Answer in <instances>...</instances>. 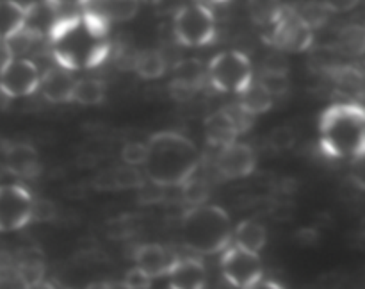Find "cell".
Masks as SVG:
<instances>
[{"label":"cell","mask_w":365,"mask_h":289,"mask_svg":"<svg viewBox=\"0 0 365 289\" xmlns=\"http://www.w3.org/2000/svg\"><path fill=\"white\" fill-rule=\"evenodd\" d=\"M109 27L88 11L57 18L48 32L56 63L70 71L89 70L102 64L110 52Z\"/></svg>","instance_id":"6da1fadb"},{"label":"cell","mask_w":365,"mask_h":289,"mask_svg":"<svg viewBox=\"0 0 365 289\" xmlns=\"http://www.w3.org/2000/svg\"><path fill=\"white\" fill-rule=\"evenodd\" d=\"M145 166L153 184L184 188L198 170V152L191 139L178 132H157L146 143Z\"/></svg>","instance_id":"7a4b0ae2"},{"label":"cell","mask_w":365,"mask_h":289,"mask_svg":"<svg viewBox=\"0 0 365 289\" xmlns=\"http://www.w3.org/2000/svg\"><path fill=\"white\" fill-rule=\"evenodd\" d=\"M321 148L337 159H362L365 152V113L356 102L335 103L319 121Z\"/></svg>","instance_id":"3957f363"},{"label":"cell","mask_w":365,"mask_h":289,"mask_svg":"<svg viewBox=\"0 0 365 289\" xmlns=\"http://www.w3.org/2000/svg\"><path fill=\"white\" fill-rule=\"evenodd\" d=\"M185 245L198 253L223 252L232 241V223L227 211L217 206H195L182 218Z\"/></svg>","instance_id":"277c9868"},{"label":"cell","mask_w":365,"mask_h":289,"mask_svg":"<svg viewBox=\"0 0 365 289\" xmlns=\"http://www.w3.org/2000/svg\"><path fill=\"white\" fill-rule=\"evenodd\" d=\"M207 78L217 91L241 95L253 82L252 63L248 56L237 50L221 52L207 66Z\"/></svg>","instance_id":"5b68a950"},{"label":"cell","mask_w":365,"mask_h":289,"mask_svg":"<svg viewBox=\"0 0 365 289\" xmlns=\"http://www.w3.org/2000/svg\"><path fill=\"white\" fill-rule=\"evenodd\" d=\"M175 38L184 46H205L216 38V18L210 7L185 4L175 13Z\"/></svg>","instance_id":"8992f818"},{"label":"cell","mask_w":365,"mask_h":289,"mask_svg":"<svg viewBox=\"0 0 365 289\" xmlns=\"http://www.w3.org/2000/svg\"><path fill=\"white\" fill-rule=\"evenodd\" d=\"M266 41L278 50L287 52H303L309 50L314 43V31L307 27L289 6H284V11L269 27L266 34Z\"/></svg>","instance_id":"52a82bcc"},{"label":"cell","mask_w":365,"mask_h":289,"mask_svg":"<svg viewBox=\"0 0 365 289\" xmlns=\"http://www.w3.org/2000/svg\"><path fill=\"white\" fill-rule=\"evenodd\" d=\"M221 271L232 288L248 289L264 277L262 260L259 253L248 252L239 246H227L221 255Z\"/></svg>","instance_id":"ba28073f"},{"label":"cell","mask_w":365,"mask_h":289,"mask_svg":"<svg viewBox=\"0 0 365 289\" xmlns=\"http://www.w3.org/2000/svg\"><path fill=\"white\" fill-rule=\"evenodd\" d=\"M41 71L27 57H13L0 68V93L7 98H21L38 91Z\"/></svg>","instance_id":"9c48e42d"},{"label":"cell","mask_w":365,"mask_h":289,"mask_svg":"<svg viewBox=\"0 0 365 289\" xmlns=\"http://www.w3.org/2000/svg\"><path fill=\"white\" fill-rule=\"evenodd\" d=\"M32 203L34 198L21 186H0V232H13L31 223Z\"/></svg>","instance_id":"30bf717a"},{"label":"cell","mask_w":365,"mask_h":289,"mask_svg":"<svg viewBox=\"0 0 365 289\" xmlns=\"http://www.w3.org/2000/svg\"><path fill=\"white\" fill-rule=\"evenodd\" d=\"M207 81V68L200 59H182L175 64L170 91L173 98L189 100L203 88Z\"/></svg>","instance_id":"8fae6325"},{"label":"cell","mask_w":365,"mask_h":289,"mask_svg":"<svg viewBox=\"0 0 365 289\" xmlns=\"http://www.w3.org/2000/svg\"><path fill=\"white\" fill-rule=\"evenodd\" d=\"M216 164L223 177L242 178L255 170L257 156L252 146L234 141L221 148Z\"/></svg>","instance_id":"7c38bea8"},{"label":"cell","mask_w":365,"mask_h":289,"mask_svg":"<svg viewBox=\"0 0 365 289\" xmlns=\"http://www.w3.org/2000/svg\"><path fill=\"white\" fill-rule=\"evenodd\" d=\"M178 257L175 255L171 250L164 248L163 245L157 243H148V245H141L135 250V268L148 275L150 278L166 277L173 264L177 263Z\"/></svg>","instance_id":"4fadbf2b"},{"label":"cell","mask_w":365,"mask_h":289,"mask_svg":"<svg viewBox=\"0 0 365 289\" xmlns=\"http://www.w3.org/2000/svg\"><path fill=\"white\" fill-rule=\"evenodd\" d=\"M166 277L170 289H205L207 285L205 266L195 257H178Z\"/></svg>","instance_id":"5bb4252c"},{"label":"cell","mask_w":365,"mask_h":289,"mask_svg":"<svg viewBox=\"0 0 365 289\" xmlns=\"http://www.w3.org/2000/svg\"><path fill=\"white\" fill-rule=\"evenodd\" d=\"M77 78L71 75L70 70L61 68L59 64L53 68H48L45 73H41L39 81V91L48 102L52 103H66L71 100V91Z\"/></svg>","instance_id":"9a60e30c"},{"label":"cell","mask_w":365,"mask_h":289,"mask_svg":"<svg viewBox=\"0 0 365 289\" xmlns=\"http://www.w3.org/2000/svg\"><path fill=\"white\" fill-rule=\"evenodd\" d=\"M84 11L98 16L107 25L121 24L138 14L139 0H89Z\"/></svg>","instance_id":"2e32d148"},{"label":"cell","mask_w":365,"mask_h":289,"mask_svg":"<svg viewBox=\"0 0 365 289\" xmlns=\"http://www.w3.org/2000/svg\"><path fill=\"white\" fill-rule=\"evenodd\" d=\"M6 171L16 177L32 178L39 173V159L38 152L32 146L18 143L11 145L6 150V161H4Z\"/></svg>","instance_id":"e0dca14e"},{"label":"cell","mask_w":365,"mask_h":289,"mask_svg":"<svg viewBox=\"0 0 365 289\" xmlns=\"http://www.w3.org/2000/svg\"><path fill=\"white\" fill-rule=\"evenodd\" d=\"M29 4L16 0H0V41H9L25 29Z\"/></svg>","instance_id":"ac0fdd59"},{"label":"cell","mask_w":365,"mask_h":289,"mask_svg":"<svg viewBox=\"0 0 365 289\" xmlns=\"http://www.w3.org/2000/svg\"><path fill=\"white\" fill-rule=\"evenodd\" d=\"M237 136H239L237 128H235L232 118L228 116L227 109H220L216 111V113L210 114V116H207L205 138L212 146H220V148H223V146L234 143Z\"/></svg>","instance_id":"d6986e66"},{"label":"cell","mask_w":365,"mask_h":289,"mask_svg":"<svg viewBox=\"0 0 365 289\" xmlns=\"http://www.w3.org/2000/svg\"><path fill=\"white\" fill-rule=\"evenodd\" d=\"M232 238H234L235 246L242 250H248V252L259 253L260 250L266 246L267 243V232L264 225H260L259 221L253 220H242L237 227L232 232Z\"/></svg>","instance_id":"ffe728a7"},{"label":"cell","mask_w":365,"mask_h":289,"mask_svg":"<svg viewBox=\"0 0 365 289\" xmlns=\"http://www.w3.org/2000/svg\"><path fill=\"white\" fill-rule=\"evenodd\" d=\"M132 64H134L135 73L141 78H145V81H155V78H160L168 68L166 57L163 56V52L153 49H146L135 54Z\"/></svg>","instance_id":"44dd1931"},{"label":"cell","mask_w":365,"mask_h":289,"mask_svg":"<svg viewBox=\"0 0 365 289\" xmlns=\"http://www.w3.org/2000/svg\"><path fill=\"white\" fill-rule=\"evenodd\" d=\"M106 98V84L98 78H77L73 84V91H71L70 102L78 103V106H100Z\"/></svg>","instance_id":"7402d4cb"},{"label":"cell","mask_w":365,"mask_h":289,"mask_svg":"<svg viewBox=\"0 0 365 289\" xmlns=\"http://www.w3.org/2000/svg\"><path fill=\"white\" fill-rule=\"evenodd\" d=\"M273 96L262 88L257 81H253L245 91L241 93V100H239V106L250 113L252 116H257V114H262L266 111H269L273 107Z\"/></svg>","instance_id":"603a6c76"},{"label":"cell","mask_w":365,"mask_h":289,"mask_svg":"<svg viewBox=\"0 0 365 289\" xmlns=\"http://www.w3.org/2000/svg\"><path fill=\"white\" fill-rule=\"evenodd\" d=\"M43 275H45V263H43L41 253H38L36 250L25 252L18 263V278L24 288L27 289L31 285L39 284L43 280Z\"/></svg>","instance_id":"cb8c5ba5"},{"label":"cell","mask_w":365,"mask_h":289,"mask_svg":"<svg viewBox=\"0 0 365 289\" xmlns=\"http://www.w3.org/2000/svg\"><path fill=\"white\" fill-rule=\"evenodd\" d=\"M284 11L282 0H248V14L257 25L269 29Z\"/></svg>","instance_id":"d4e9b609"},{"label":"cell","mask_w":365,"mask_h":289,"mask_svg":"<svg viewBox=\"0 0 365 289\" xmlns=\"http://www.w3.org/2000/svg\"><path fill=\"white\" fill-rule=\"evenodd\" d=\"M292 9V13L303 21L309 29H317L321 25L327 24L328 14L330 11L323 6V2H316V0H309V2H296L289 6Z\"/></svg>","instance_id":"484cf974"},{"label":"cell","mask_w":365,"mask_h":289,"mask_svg":"<svg viewBox=\"0 0 365 289\" xmlns=\"http://www.w3.org/2000/svg\"><path fill=\"white\" fill-rule=\"evenodd\" d=\"M339 49L348 56H360L365 49V32L360 25H348L339 36Z\"/></svg>","instance_id":"4316f807"},{"label":"cell","mask_w":365,"mask_h":289,"mask_svg":"<svg viewBox=\"0 0 365 289\" xmlns=\"http://www.w3.org/2000/svg\"><path fill=\"white\" fill-rule=\"evenodd\" d=\"M330 73L334 75L335 82L339 84V88L346 93H356L360 95L362 93V73L359 70L351 66H331Z\"/></svg>","instance_id":"83f0119b"},{"label":"cell","mask_w":365,"mask_h":289,"mask_svg":"<svg viewBox=\"0 0 365 289\" xmlns=\"http://www.w3.org/2000/svg\"><path fill=\"white\" fill-rule=\"evenodd\" d=\"M107 175H109L110 189H128L143 184V175L135 166H127V164H125L123 168H116V170L113 171H107Z\"/></svg>","instance_id":"f1b7e54d"},{"label":"cell","mask_w":365,"mask_h":289,"mask_svg":"<svg viewBox=\"0 0 365 289\" xmlns=\"http://www.w3.org/2000/svg\"><path fill=\"white\" fill-rule=\"evenodd\" d=\"M260 86L269 93L271 96H282L289 91V77L285 71H274V70H262L259 77Z\"/></svg>","instance_id":"f546056e"},{"label":"cell","mask_w":365,"mask_h":289,"mask_svg":"<svg viewBox=\"0 0 365 289\" xmlns=\"http://www.w3.org/2000/svg\"><path fill=\"white\" fill-rule=\"evenodd\" d=\"M296 141V134L291 127L287 125H282V127H274L273 131L267 134V145L271 146L277 152L282 150H289Z\"/></svg>","instance_id":"4dcf8cb0"},{"label":"cell","mask_w":365,"mask_h":289,"mask_svg":"<svg viewBox=\"0 0 365 289\" xmlns=\"http://www.w3.org/2000/svg\"><path fill=\"white\" fill-rule=\"evenodd\" d=\"M146 156H148V148H146V143H138L132 141L127 143L121 150V159L125 161L127 166H141L145 164Z\"/></svg>","instance_id":"1f68e13d"},{"label":"cell","mask_w":365,"mask_h":289,"mask_svg":"<svg viewBox=\"0 0 365 289\" xmlns=\"http://www.w3.org/2000/svg\"><path fill=\"white\" fill-rule=\"evenodd\" d=\"M225 109H227L228 116H230L232 121H234V125H235V128H237L239 134H245L246 131H250V128H252L253 118L255 116H252L250 113H246V111L242 109L239 103H235V106H228V107H225Z\"/></svg>","instance_id":"d6a6232c"},{"label":"cell","mask_w":365,"mask_h":289,"mask_svg":"<svg viewBox=\"0 0 365 289\" xmlns=\"http://www.w3.org/2000/svg\"><path fill=\"white\" fill-rule=\"evenodd\" d=\"M125 289H150L152 288V278L146 273H143L139 268H132L125 273L123 277Z\"/></svg>","instance_id":"836d02e7"},{"label":"cell","mask_w":365,"mask_h":289,"mask_svg":"<svg viewBox=\"0 0 365 289\" xmlns=\"http://www.w3.org/2000/svg\"><path fill=\"white\" fill-rule=\"evenodd\" d=\"M53 218V203L46 200H34L32 203V220L48 221Z\"/></svg>","instance_id":"e575fe53"},{"label":"cell","mask_w":365,"mask_h":289,"mask_svg":"<svg viewBox=\"0 0 365 289\" xmlns=\"http://www.w3.org/2000/svg\"><path fill=\"white\" fill-rule=\"evenodd\" d=\"M360 0H323V6L330 13H348L359 6Z\"/></svg>","instance_id":"d590c367"},{"label":"cell","mask_w":365,"mask_h":289,"mask_svg":"<svg viewBox=\"0 0 365 289\" xmlns=\"http://www.w3.org/2000/svg\"><path fill=\"white\" fill-rule=\"evenodd\" d=\"M317 238H319V235H317V232L314 230V228H299L294 235L296 241H298L299 245H305V246L314 245V243L317 241Z\"/></svg>","instance_id":"8d00e7d4"},{"label":"cell","mask_w":365,"mask_h":289,"mask_svg":"<svg viewBox=\"0 0 365 289\" xmlns=\"http://www.w3.org/2000/svg\"><path fill=\"white\" fill-rule=\"evenodd\" d=\"M50 7H64V6H86L89 0H43Z\"/></svg>","instance_id":"74e56055"},{"label":"cell","mask_w":365,"mask_h":289,"mask_svg":"<svg viewBox=\"0 0 365 289\" xmlns=\"http://www.w3.org/2000/svg\"><path fill=\"white\" fill-rule=\"evenodd\" d=\"M248 289H285V288L282 284H278V282L267 280V278L262 277L259 282H255L253 285H250Z\"/></svg>","instance_id":"f35d334b"},{"label":"cell","mask_w":365,"mask_h":289,"mask_svg":"<svg viewBox=\"0 0 365 289\" xmlns=\"http://www.w3.org/2000/svg\"><path fill=\"white\" fill-rule=\"evenodd\" d=\"M11 59H13V54H11V49L9 45H7V41H0V68H2L6 63H9Z\"/></svg>","instance_id":"ab89813d"},{"label":"cell","mask_w":365,"mask_h":289,"mask_svg":"<svg viewBox=\"0 0 365 289\" xmlns=\"http://www.w3.org/2000/svg\"><path fill=\"white\" fill-rule=\"evenodd\" d=\"M195 4H202V6H217V4H225L228 2V0H192Z\"/></svg>","instance_id":"60d3db41"},{"label":"cell","mask_w":365,"mask_h":289,"mask_svg":"<svg viewBox=\"0 0 365 289\" xmlns=\"http://www.w3.org/2000/svg\"><path fill=\"white\" fill-rule=\"evenodd\" d=\"M86 289H113V285L107 284V282H93Z\"/></svg>","instance_id":"b9f144b4"},{"label":"cell","mask_w":365,"mask_h":289,"mask_svg":"<svg viewBox=\"0 0 365 289\" xmlns=\"http://www.w3.org/2000/svg\"><path fill=\"white\" fill-rule=\"evenodd\" d=\"M27 289H53V285H52V284H48V282L41 280V282H39V284L31 285V288H27Z\"/></svg>","instance_id":"7bdbcfd3"},{"label":"cell","mask_w":365,"mask_h":289,"mask_svg":"<svg viewBox=\"0 0 365 289\" xmlns=\"http://www.w3.org/2000/svg\"><path fill=\"white\" fill-rule=\"evenodd\" d=\"M4 173H7L6 171V166H4V164H0V178H2V175Z\"/></svg>","instance_id":"ee69618b"}]
</instances>
